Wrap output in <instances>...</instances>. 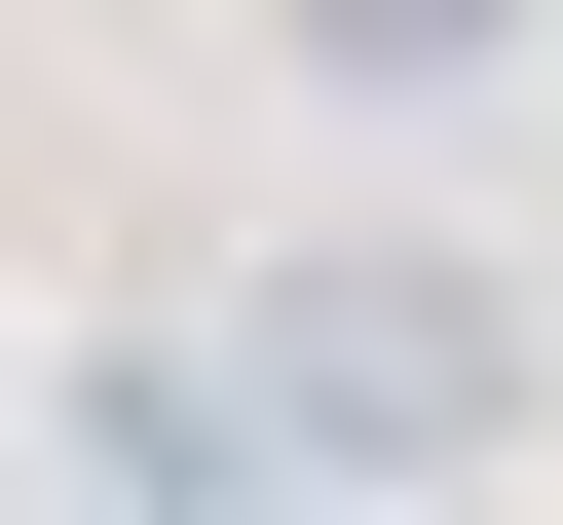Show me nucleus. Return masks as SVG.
Listing matches in <instances>:
<instances>
[{"instance_id": "obj_1", "label": "nucleus", "mask_w": 563, "mask_h": 525, "mask_svg": "<svg viewBox=\"0 0 563 525\" xmlns=\"http://www.w3.org/2000/svg\"><path fill=\"white\" fill-rule=\"evenodd\" d=\"M225 376H263V450H301L339 525H376V488H488V450L563 413V338H526V262H488V225H263Z\"/></svg>"}, {"instance_id": "obj_2", "label": "nucleus", "mask_w": 563, "mask_h": 525, "mask_svg": "<svg viewBox=\"0 0 563 525\" xmlns=\"http://www.w3.org/2000/svg\"><path fill=\"white\" fill-rule=\"evenodd\" d=\"M263 38H301V76H339V113H488V76H526V38H563V0H263Z\"/></svg>"}, {"instance_id": "obj_3", "label": "nucleus", "mask_w": 563, "mask_h": 525, "mask_svg": "<svg viewBox=\"0 0 563 525\" xmlns=\"http://www.w3.org/2000/svg\"><path fill=\"white\" fill-rule=\"evenodd\" d=\"M38 525H76V488H38Z\"/></svg>"}]
</instances>
